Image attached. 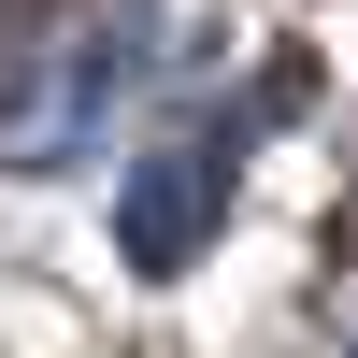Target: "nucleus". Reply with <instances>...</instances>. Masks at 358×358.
I'll list each match as a JSON object with an SVG mask.
<instances>
[{
  "mask_svg": "<svg viewBox=\"0 0 358 358\" xmlns=\"http://www.w3.org/2000/svg\"><path fill=\"white\" fill-rule=\"evenodd\" d=\"M229 129H172V143H143V172L115 187V244H129V273H187L201 244H215V215H229Z\"/></svg>",
  "mask_w": 358,
  "mask_h": 358,
  "instance_id": "f257e3e1",
  "label": "nucleus"
}]
</instances>
